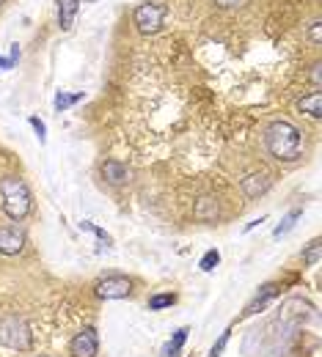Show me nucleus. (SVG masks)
Masks as SVG:
<instances>
[{"label":"nucleus","instance_id":"obj_1","mask_svg":"<svg viewBox=\"0 0 322 357\" xmlns=\"http://www.w3.org/2000/svg\"><path fill=\"white\" fill-rule=\"evenodd\" d=\"M265 149L281 163H295L303 157V132L292 121H273L265 130Z\"/></svg>","mask_w":322,"mask_h":357},{"label":"nucleus","instance_id":"obj_2","mask_svg":"<svg viewBox=\"0 0 322 357\" xmlns=\"http://www.w3.org/2000/svg\"><path fill=\"white\" fill-rule=\"evenodd\" d=\"M0 201H3V212L8 220H25L30 214V206H33V198H30V190L28 184L19 176H3L0 178Z\"/></svg>","mask_w":322,"mask_h":357},{"label":"nucleus","instance_id":"obj_3","mask_svg":"<svg viewBox=\"0 0 322 357\" xmlns=\"http://www.w3.org/2000/svg\"><path fill=\"white\" fill-rule=\"evenodd\" d=\"M0 344L14 352H30L33 349L30 327L19 316H3L0 319Z\"/></svg>","mask_w":322,"mask_h":357},{"label":"nucleus","instance_id":"obj_4","mask_svg":"<svg viewBox=\"0 0 322 357\" xmlns=\"http://www.w3.org/2000/svg\"><path fill=\"white\" fill-rule=\"evenodd\" d=\"M163 19H165V6L160 3H141L132 11V22L141 33H157L163 28Z\"/></svg>","mask_w":322,"mask_h":357},{"label":"nucleus","instance_id":"obj_5","mask_svg":"<svg viewBox=\"0 0 322 357\" xmlns=\"http://www.w3.org/2000/svg\"><path fill=\"white\" fill-rule=\"evenodd\" d=\"M94 294L99 300H127L132 297V280L127 275H108L94 286Z\"/></svg>","mask_w":322,"mask_h":357},{"label":"nucleus","instance_id":"obj_6","mask_svg":"<svg viewBox=\"0 0 322 357\" xmlns=\"http://www.w3.org/2000/svg\"><path fill=\"white\" fill-rule=\"evenodd\" d=\"M69 357H97L99 355V336L97 327H83L80 333L72 336L69 347H66Z\"/></svg>","mask_w":322,"mask_h":357},{"label":"nucleus","instance_id":"obj_7","mask_svg":"<svg viewBox=\"0 0 322 357\" xmlns=\"http://www.w3.org/2000/svg\"><path fill=\"white\" fill-rule=\"evenodd\" d=\"M22 247H25V231L19 225L0 228V253L3 256H17Z\"/></svg>","mask_w":322,"mask_h":357},{"label":"nucleus","instance_id":"obj_8","mask_svg":"<svg viewBox=\"0 0 322 357\" xmlns=\"http://www.w3.org/2000/svg\"><path fill=\"white\" fill-rule=\"evenodd\" d=\"M102 176H105L108 184H113V187H124L132 178V171L124 163H119V160H105L102 163Z\"/></svg>","mask_w":322,"mask_h":357},{"label":"nucleus","instance_id":"obj_9","mask_svg":"<svg viewBox=\"0 0 322 357\" xmlns=\"http://www.w3.org/2000/svg\"><path fill=\"white\" fill-rule=\"evenodd\" d=\"M218 201L212 198V195H204V198H199V203H196V209H193V217L199 220V223H215L218 220Z\"/></svg>","mask_w":322,"mask_h":357},{"label":"nucleus","instance_id":"obj_10","mask_svg":"<svg viewBox=\"0 0 322 357\" xmlns=\"http://www.w3.org/2000/svg\"><path fill=\"white\" fill-rule=\"evenodd\" d=\"M276 294H279V283H268V286H262V292L248 303V308H245V314H243V316H254V314H259V311H262V308H265Z\"/></svg>","mask_w":322,"mask_h":357},{"label":"nucleus","instance_id":"obj_11","mask_svg":"<svg viewBox=\"0 0 322 357\" xmlns=\"http://www.w3.org/2000/svg\"><path fill=\"white\" fill-rule=\"evenodd\" d=\"M77 8H80V0H58V25L61 30H69L74 17H77Z\"/></svg>","mask_w":322,"mask_h":357},{"label":"nucleus","instance_id":"obj_12","mask_svg":"<svg viewBox=\"0 0 322 357\" xmlns=\"http://www.w3.org/2000/svg\"><path fill=\"white\" fill-rule=\"evenodd\" d=\"M243 192L248 195V198H259L262 192H268V187H270V178L262 176V174H254V176L243 178Z\"/></svg>","mask_w":322,"mask_h":357},{"label":"nucleus","instance_id":"obj_13","mask_svg":"<svg viewBox=\"0 0 322 357\" xmlns=\"http://www.w3.org/2000/svg\"><path fill=\"white\" fill-rule=\"evenodd\" d=\"M188 336H190V327H179V330L174 333V338L160 349V357H179L182 355V347H185Z\"/></svg>","mask_w":322,"mask_h":357},{"label":"nucleus","instance_id":"obj_14","mask_svg":"<svg viewBox=\"0 0 322 357\" xmlns=\"http://www.w3.org/2000/svg\"><path fill=\"white\" fill-rule=\"evenodd\" d=\"M77 102H83V91H74V94H69V91H58L55 94V99H52V105H55V110L58 113H66L72 105H77Z\"/></svg>","mask_w":322,"mask_h":357},{"label":"nucleus","instance_id":"obj_15","mask_svg":"<svg viewBox=\"0 0 322 357\" xmlns=\"http://www.w3.org/2000/svg\"><path fill=\"white\" fill-rule=\"evenodd\" d=\"M301 214H303V206H295L292 212H287V217H284V220H281V223L276 225V231H273V236H276V239H281L284 234H290V231L295 228V223L301 220Z\"/></svg>","mask_w":322,"mask_h":357},{"label":"nucleus","instance_id":"obj_16","mask_svg":"<svg viewBox=\"0 0 322 357\" xmlns=\"http://www.w3.org/2000/svg\"><path fill=\"white\" fill-rule=\"evenodd\" d=\"M177 300H179V297H177L174 292H160V294H152L146 305H149V311H165V308H174Z\"/></svg>","mask_w":322,"mask_h":357},{"label":"nucleus","instance_id":"obj_17","mask_svg":"<svg viewBox=\"0 0 322 357\" xmlns=\"http://www.w3.org/2000/svg\"><path fill=\"white\" fill-rule=\"evenodd\" d=\"M298 110L309 113L312 119H320V116H322V94H320V91H314L312 96L301 99V102H298Z\"/></svg>","mask_w":322,"mask_h":357},{"label":"nucleus","instance_id":"obj_18","mask_svg":"<svg viewBox=\"0 0 322 357\" xmlns=\"http://www.w3.org/2000/svg\"><path fill=\"white\" fill-rule=\"evenodd\" d=\"M218 264H221V253L212 247V250H207V253L201 256V261H199V269H201V272H212Z\"/></svg>","mask_w":322,"mask_h":357},{"label":"nucleus","instance_id":"obj_19","mask_svg":"<svg viewBox=\"0 0 322 357\" xmlns=\"http://www.w3.org/2000/svg\"><path fill=\"white\" fill-rule=\"evenodd\" d=\"M80 231H91V234H94L99 242H105V245H113V236H110L105 228H99V225H94V223H88V220H83V223H80Z\"/></svg>","mask_w":322,"mask_h":357},{"label":"nucleus","instance_id":"obj_20","mask_svg":"<svg viewBox=\"0 0 322 357\" xmlns=\"http://www.w3.org/2000/svg\"><path fill=\"white\" fill-rule=\"evenodd\" d=\"M320 250H322L320 239H314V242L306 247V253H303V261H306L309 267H317V264H320Z\"/></svg>","mask_w":322,"mask_h":357},{"label":"nucleus","instance_id":"obj_21","mask_svg":"<svg viewBox=\"0 0 322 357\" xmlns=\"http://www.w3.org/2000/svg\"><path fill=\"white\" fill-rule=\"evenodd\" d=\"M28 124L33 127V132H36L39 143H47V127H44V121H41L39 116H30V119H28Z\"/></svg>","mask_w":322,"mask_h":357},{"label":"nucleus","instance_id":"obj_22","mask_svg":"<svg viewBox=\"0 0 322 357\" xmlns=\"http://www.w3.org/2000/svg\"><path fill=\"white\" fill-rule=\"evenodd\" d=\"M17 58H19V50H17V44L11 47V52H8V58H3L0 55V69H11L14 63H17Z\"/></svg>","mask_w":322,"mask_h":357},{"label":"nucleus","instance_id":"obj_23","mask_svg":"<svg viewBox=\"0 0 322 357\" xmlns=\"http://www.w3.org/2000/svg\"><path fill=\"white\" fill-rule=\"evenodd\" d=\"M309 39L320 47L322 44V22H312V28H309Z\"/></svg>","mask_w":322,"mask_h":357},{"label":"nucleus","instance_id":"obj_24","mask_svg":"<svg viewBox=\"0 0 322 357\" xmlns=\"http://www.w3.org/2000/svg\"><path fill=\"white\" fill-rule=\"evenodd\" d=\"M312 80H314V85H317V91H320V85H322V66L320 63H314V69H312Z\"/></svg>","mask_w":322,"mask_h":357},{"label":"nucleus","instance_id":"obj_25","mask_svg":"<svg viewBox=\"0 0 322 357\" xmlns=\"http://www.w3.org/2000/svg\"><path fill=\"white\" fill-rule=\"evenodd\" d=\"M215 3H218L221 8H234V6H240L243 0H215Z\"/></svg>","mask_w":322,"mask_h":357},{"label":"nucleus","instance_id":"obj_26","mask_svg":"<svg viewBox=\"0 0 322 357\" xmlns=\"http://www.w3.org/2000/svg\"><path fill=\"white\" fill-rule=\"evenodd\" d=\"M3 3H6V0H0V6H3Z\"/></svg>","mask_w":322,"mask_h":357},{"label":"nucleus","instance_id":"obj_27","mask_svg":"<svg viewBox=\"0 0 322 357\" xmlns=\"http://www.w3.org/2000/svg\"><path fill=\"white\" fill-rule=\"evenodd\" d=\"M36 357H47V355H36Z\"/></svg>","mask_w":322,"mask_h":357}]
</instances>
